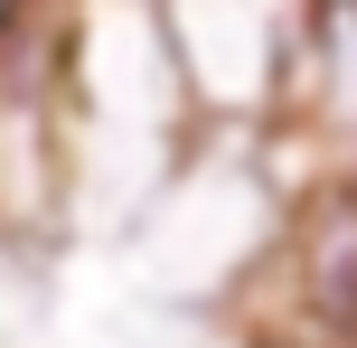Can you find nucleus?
<instances>
[{
  "label": "nucleus",
  "instance_id": "nucleus-1",
  "mask_svg": "<svg viewBox=\"0 0 357 348\" xmlns=\"http://www.w3.org/2000/svg\"><path fill=\"white\" fill-rule=\"evenodd\" d=\"M320 311H339V320H357V198L348 207H329V226H320Z\"/></svg>",
  "mask_w": 357,
  "mask_h": 348
}]
</instances>
